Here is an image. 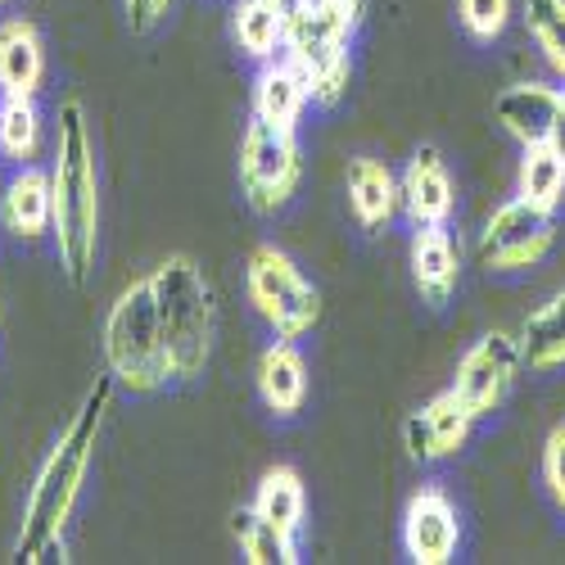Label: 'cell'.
Wrapping results in <instances>:
<instances>
[{
  "label": "cell",
  "mask_w": 565,
  "mask_h": 565,
  "mask_svg": "<svg viewBox=\"0 0 565 565\" xmlns=\"http://www.w3.org/2000/svg\"><path fill=\"white\" fill-rule=\"evenodd\" d=\"M114 394H118L114 375L109 371L96 375V381L86 385L77 412L68 416V426L60 430L55 448L45 452L36 480L28 489V502H23V525H19V539H14V561L41 565V561H51L55 552H64V534L73 525V511H77L82 484L90 476V461H96L105 420L114 412Z\"/></svg>",
  "instance_id": "obj_1"
},
{
  "label": "cell",
  "mask_w": 565,
  "mask_h": 565,
  "mask_svg": "<svg viewBox=\"0 0 565 565\" xmlns=\"http://www.w3.org/2000/svg\"><path fill=\"white\" fill-rule=\"evenodd\" d=\"M55 226L51 241L73 286H86L100 258V163L82 100H64L55 114V163H51Z\"/></svg>",
  "instance_id": "obj_2"
},
{
  "label": "cell",
  "mask_w": 565,
  "mask_h": 565,
  "mask_svg": "<svg viewBox=\"0 0 565 565\" xmlns=\"http://www.w3.org/2000/svg\"><path fill=\"white\" fill-rule=\"evenodd\" d=\"M150 290L159 308V331L168 353L172 385H191L204 375L217 344V295L213 280L191 254H168L150 271Z\"/></svg>",
  "instance_id": "obj_3"
},
{
  "label": "cell",
  "mask_w": 565,
  "mask_h": 565,
  "mask_svg": "<svg viewBox=\"0 0 565 565\" xmlns=\"http://www.w3.org/2000/svg\"><path fill=\"white\" fill-rule=\"evenodd\" d=\"M105 371L127 394H159L168 375V353H163V331H159V308L150 276H136L131 286L118 290L105 317Z\"/></svg>",
  "instance_id": "obj_4"
},
{
  "label": "cell",
  "mask_w": 565,
  "mask_h": 565,
  "mask_svg": "<svg viewBox=\"0 0 565 565\" xmlns=\"http://www.w3.org/2000/svg\"><path fill=\"white\" fill-rule=\"evenodd\" d=\"M245 299L276 340H303L321 321V290L271 241L254 245L245 258Z\"/></svg>",
  "instance_id": "obj_5"
},
{
  "label": "cell",
  "mask_w": 565,
  "mask_h": 565,
  "mask_svg": "<svg viewBox=\"0 0 565 565\" xmlns=\"http://www.w3.org/2000/svg\"><path fill=\"white\" fill-rule=\"evenodd\" d=\"M241 195L258 217H276L286 209L299 185H303V146H299V127H271L263 118H249L241 136Z\"/></svg>",
  "instance_id": "obj_6"
},
{
  "label": "cell",
  "mask_w": 565,
  "mask_h": 565,
  "mask_svg": "<svg viewBox=\"0 0 565 565\" xmlns=\"http://www.w3.org/2000/svg\"><path fill=\"white\" fill-rule=\"evenodd\" d=\"M349 41H353V32H344L331 14L317 6V0H308V6L286 23V45H280V55L303 73L308 96L321 109L340 105L344 90H349V77H353Z\"/></svg>",
  "instance_id": "obj_7"
},
{
  "label": "cell",
  "mask_w": 565,
  "mask_h": 565,
  "mask_svg": "<svg viewBox=\"0 0 565 565\" xmlns=\"http://www.w3.org/2000/svg\"><path fill=\"white\" fill-rule=\"evenodd\" d=\"M556 245V213L530 204V200H507L489 213L480 231V263L498 276H515L539 267Z\"/></svg>",
  "instance_id": "obj_8"
},
{
  "label": "cell",
  "mask_w": 565,
  "mask_h": 565,
  "mask_svg": "<svg viewBox=\"0 0 565 565\" xmlns=\"http://www.w3.org/2000/svg\"><path fill=\"white\" fill-rule=\"evenodd\" d=\"M525 371V353H521V335L511 331H484L476 344H470L457 362V375H452V390L461 394V403L476 412L480 420L502 412L515 381Z\"/></svg>",
  "instance_id": "obj_9"
},
{
  "label": "cell",
  "mask_w": 565,
  "mask_h": 565,
  "mask_svg": "<svg viewBox=\"0 0 565 565\" xmlns=\"http://www.w3.org/2000/svg\"><path fill=\"white\" fill-rule=\"evenodd\" d=\"M403 556L412 565H448L461 552V511L444 484H420L403 507Z\"/></svg>",
  "instance_id": "obj_10"
},
{
  "label": "cell",
  "mask_w": 565,
  "mask_h": 565,
  "mask_svg": "<svg viewBox=\"0 0 565 565\" xmlns=\"http://www.w3.org/2000/svg\"><path fill=\"white\" fill-rule=\"evenodd\" d=\"M476 426H480V416L470 412L461 403V394L448 385V390H439L435 398H426V403H420L403 420V448H407L412 461L435 466V461L457 457L470 444V435H476Z\"/></svg>",
  "instance_id": "obj_11"
},
{
  "label": "cell",
  "mask_w": 565,
  "mask_h": 565,
  "mask_svg": "<svg viewBox=\"0 0 565 565\" xmlns=\"http://www.w3.org/2000/svg\"><path fill=\"white\" fill-rule=\"evenodd\" d=\"M407 271H412V290L420 295L426 308H448L452 303V295L461 286V245H457L448 222L412 226Z\"/></svg>",
  "instance_id": "obj_12"
},
{
  "label": "cell",
  "mask_w": 565,
  "mask_h": 565,
  "mask_svg": "<svg viewBox=\"0 0 565 565\" xmlns=\"http://www.w3.org/2000/svg\"><path fill=\"white\" fill-rule=\"evenodd\" d=\"M398 209L412 226L452 222L457 213V181L448 172V159L439 146H420L407 168L398 172Z\"/></svg>",
  "instance_id": "obj_13"
},
{
  "label": "cell",
  "mask_w": 565,
  "mask_h": 565,
  "mask_svg": "<svg viewBox=\"0 0 565 565\" xmlns=\"http://www.w3.org/2000/svg\"><path fill=\"white\" fill-rule=\"evenodd\" d=\"M254 390L263 398V407L280 420H290L308 407V358L299 349V340H276L258 353L254 366Z\"/></svg>",
  "instance_id": "obj_14"
},
{
  "label": "cell",
  "mask_w": 565,
  "mask_h": 565,
  "mask_svg": "<svg viewBox=\"0 0 565 565\" xmlns=\"http://www.w3.org/2000/svg\"><path fill=\"white\" fill-rule=\"evenodd\" d=\"M344 195L349 213L366 235L390 231V222L403 213L398 209V172H390L385 159L375 154H353L344 168Z\"/></svg>",
  "instance_id": "obj_15"
},
{
  "label": "cell",
  "mask_w": 565,
  "mask_h": 565,
  "mask_svg": "<svg viewBox=\"0 0 565 565\" xmlns=\"http://www.w3.org/2000/svg\"><path fill=\"white\" fill-rule=\"evenodd\" d=\"M0 226L14 241H41L55 226V195H51V172L41 163L14 168V177L0 191Z\"/></svg>",
  "instance_id": "obj_16"
},
{
  "label": "cell",
  "mask_w": 565,
  "mask_h": 565,
  "mask_svg": "<svg viewBox=\"0 0 565 565\" xmlns=\"http://www.w3.org/2000/svg\"><path fill=\"white\" fill-rule=\"evenodd\" d=\"M561 90L565 86H547V82H515L507 86L502 96L493 100V122L515 140V146H543L556 105H561Z\"/></svg>",
  "instance_id": "obj_17"
},
{
  "label": "cell",
  "mask_w": 565,
  "mask_h": 565,
  "mask_svg": "<svg viewBox=\"0 0 565 565\" xmlns=\"http://www.w3.org/2000/svg\"><path fill=\"white\" fill-rule=\"evenodd\" d=\"M308 105H312L308 82H303V73L286 55L258 64V73H254V100H249L254 118H263L271 127H299Z\"/></svg>",
  "instance_id": "obj_18"
},
{
  "label": "cell",
  "mask_w": 565,
  "mask_h": 565,
  "mask_svg": "<svg viewBox=\"0 0 565 565\" xmlns=\"http://www.w3.org/2000/svg\"><path fill=\"white\" fill-rule=\"evenodd\" d=\"M45 82V41L36 23L6 19L0 23V96H36Z\"/></svg>",
  "instance_id": "obj_19"
},
{
  "label": "cell",
  "mask_w": 565,
  "mask_h": 565,
  "mask_svg": "<svg viewBox=\"0 0 565 565\" xmlns=\"http://www.w3.org/2000/svg\"><path fill=\"white\" fill-rule=\"evenodd\" d=\"M515 335H521V353L534 375L565 371V286L552 290L539 308H530Z\"/></svg>",
  "instance_id": "obj_20"
},
{
  "label": "cell",
  "mask_w": 565,
  "mask_h": 565,
  "mask_svg": "<svg viewBox=\"0 0 565 565\" xmlns=\"http://www.w3.org/2000/svg\"><path fill=\"white\" fill-rule=\"evenodd\" d=\"M286 10L280 0H235L231 6V41L254 64H267L286 45Z\"/></svg>",
  "instance_id": "obj_21"
},
{
  "label": "cell",
  "mask_w": 565,
  "mask_h": 565,
  "mask_svg": "<svg viewBox=\"0 0 565 565\" xmlns=\"http://www.w3.org/2000/svg\"><path fill=\"white\" fill-rule=\"evenodd\" d=\"M249 507L263 515V521H271L280 534L299 539V534H303V521H308V489H303V476H299L295 466H267Z\"/></svg>",
  "instance_id": "obj_22"
},
{
  "label": "cell",
  "mask_w": 565,
  "mask_h": 565,
  "mask_svg": "<svg viewBox=\"0 0 565 565\" xmlns=\"http://www.w3.org/2000/svg\"><path fill=\"white\" fill-rule=\"evenodd\" d=\"M45 150V118L36 109V96H0V159L14 168L36 163Z\"/></svg>",
  "instance_id": "obj_23"
},
{
  "label": "cell",
  "mask_w": 565,
  "mask_h": 565,
  "mask_svg": "<svg viewBox=\"0 0 565 565\" xmlns=\"http://www.w3.org/2000/svg\"><path fill=\"white\" fill-rule=\"evenodd\" d=\"M515 195L556 213L565 204V159L547 146H525L521 150V168H515Z\"/></svg>",
  "instance_id": "obj_24"
},
{
  "label": "cell",
  "mask_w": 565,
  "mask_h": 565,
  "mask_svg": "<svg viewBox=\"0 0 565 565\" xmlns=\"http://www.w3.org/2000/svg\"><path fill=\"white\" fill-rule=\"evenodd\" d=\"M231 534L235 543H241V556L249 565H299V539L280 534L271 521H263V515L254 507H241L231 515Z\"/></svg>",
  "instance_id": "obj_25"
},
{
  "label": "cell",
  "mask_w": 565,
  "mask_h": 565,
  "mask_svg": "<svg viewBox=\"0 0 565 565\" xmlns=\"http://www.w3.org/2000/svg\"><path fill=\"white\" fill-rule=\"evenodd\" d=\"M521 23L556 77H565V0H521Z\"/></svg>",
  "instance_id": "obj_26"
},
{
  "label": "cell",
  "mask_w": 565,
  "mask_h": 565,
  "mask_svg": "<svg viewBox=\"0 0 565 565\" xmlns=\"http://www.w3.org/2000/svg\"><path fill=\"white\" fill-rule=\"evenodd\" d=\"M511 19H515V0H457V23L476 45L502 41Z\"/></svg>",
  "instance_id": "obj_27"
},
{
  "label": "cell",
  "mask_w": 565,
  "mask_h": 565,
  "mask_svg": "<svg viewBox=\"0 0 565 565\" xmlns=\"http://www.w3.org/2000/svg\"><path fill=\"white\" fill-rule=\"evenodd\" d=\"M539 476H543V493H547L552 507L565 515V420H556V426L547 430V439H543Z\"/></svg>",
  "instance_id": "obj_28"
},
{
  "label": "cell",
  "mask_w": 565,
  "mask_h": 565,
  "mask_svg": "<svg viewBox=\"0 0 565 565\" xmlns=\"http://www.w3.org/2000/svg\"><path fill=\"white\" fill-rule=\"evenodd\" d=\"M172 6H177V0H122V10H127V28L146 36V32H154V28L172 14Z\"/></svg>",
  "instance_id": "obj_29"
},
{
  "label": "cell",
  "mask_w": 565,
  "mask_h": 565,
  "mask_svg": "<svg viewBox=\"0 0 565 565\" xmlns=\"http://www.w3.org/2000/svg\"><path fill=\"white\" fill-rule=\"evenodd\" d=\"M317 6L331 14L344 32H358L362 28V14H366V0H317Z\"/></svg>",
  "instance_id": "obj_30"
},
{
  "label": "cell",
  "mask_w": 565,
  "mask_h": 565,
  "mask_svg": "<svg viewBox=\"0 0 565 565\" xmlns=\"http://www.w3.org/2000/svg\"><path fill=\"white\" fill-rule=\"evenodd\" d=\"M547 146L565 159V90H561V105H556V118H552V131H547Z\"/></svg>",
  "instance_id": "obj_31"
},
{
  "label": "cell",
  "mask_w": 565,
  "mask_h": 565,
  "mask_svg": "<svg viewBox=\"0 0 565 565\" xmlns=\"http://www.w3.org/2000/svg\"><path fill=\"white\" fill-rule=\"evenodd\" d=\"M0 6H10V0H0Z\"/></svg>",
  "instance_id": "obj_32"
},
{
  "label": "cell",
  "mask_w": 565,
  "mask_h": 565,
  "mask_svg": "<svg viewBox=\"0 0 565 565\" xmlns=\"http://www.w3.org/2000/svg\"><path fill=\"white\" fill-rule=\"evenodd\" d=\"M0 317H6V308H0Z\"/></svg>",
  "instance_id": "obj_33"
}]
</instances>
